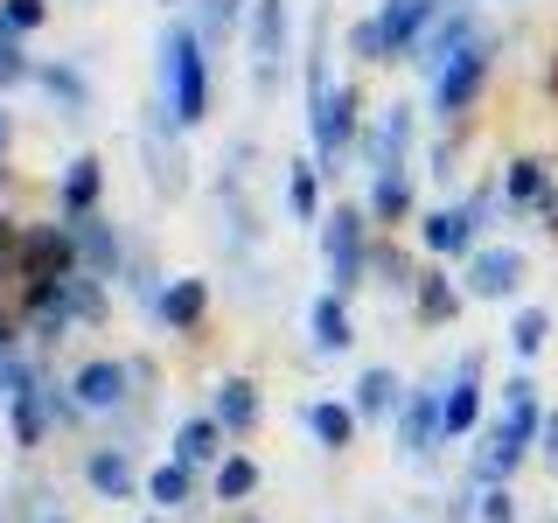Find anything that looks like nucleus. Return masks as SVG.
<instances>
[{"instance_id":"obj_31","label":"nucleus","mask_w":558,"mask_h":523,"mask_svg":"<svg viewBox=\"0 0 558 523\" xmlns=\"http://www.w3.org/2000/svg\"><path fill=\"white\" fill-rule=\"evenodd\" d=\"M189 496H196V467H189V461L168 453L161 467H147V502H154V510H189Z\"/></svg>"},{"instance_id":"obj_17","label":"nucleus","mask_w":558,"mask_h":523,"mask_svg":"<svg viewBox=\"0 0 558 523\" xmlns=\"http://www.w3.org/2000/svg\"><path fill=\"white\" fill-rule=\"evenodd\" d=\"M35 92H43V98H49V112L70 119V126L92 112V77H84V63H77V57H35Z\"/></svg>"},{"instance_id":"obj_6","label":"nucleus","mask_w":558,"mask_h":523,"mask_svg":"<svg viewBox=\"0 0 558 523\" xmlns=\"http://www.w3.org/2000/svg\"><path fill=\"white\" fill-rule=\"evenodd\" d=\"M244 49H252V98H279L293 63V0H252Z\"/></svg>"},{"instance_id":"obj_13","label":"nucleus","mask_w":558,"mask_h":523,"mask_svg":"<svg viewBox=\"0 0 558 523\" xmlns=\"http://www.w3.org/2000/svg\"><path fill=\"white\" fill-rule=\"evenodd\" d=\"M418 244H426V258H453V266H461V258L482 244V217L468 209V196H440L426 217H418Z\"/></svg>"},{"instance_id":"obj_44","label":"nucleus","mask_w":558,"mask_h":523,"mask_svg":"<svg viewBox=\"0 0 558 523\" xmlns=\"http://www.w3.org/2000/svg\"><path fill=\"white\" fill-rule=\"evenodd\" d=\"M244 523H266V516H244Z\"/></svg>"},{"instance_id":"obj_45","label":"nucleus","mask_w":558,"mask_h":523,"mask_svg":"<svg viewBox=\"0 0 558 523\" xmlns=\"http://www.w3.org/2000/svg\"><path fill=\"white\" fill-rule=\"evenodd\" d=\"M140 523H154V516H140Z\"/></svg>"},{"instance_id":"obj_12","label":"nucleus","mask_w":558,"mask_h":523,"mask_svg":"<svg viewBox=\"0 0 558 523\" xmlns=\"http://www.w3.org/2000/svg\"><path fill=\"white\" fill-rule=\"evenodd\" d=\"M523 272H531V266H523L517 244H488V238L461 258V287H468V301H517V293H523Z\"/></svg>"},{"instance_id":"obj_2","label":"nucleus","mask_w":558,"mask_h":523,"mask_svg":"<svg viewBox=\"0 0 558 523\" xmlns=\"http://www.w3.org/2000/svg\"><path fill=\"white\" fill-rule=\"evenodd\" d=\"M154 84H161V105L182 133H196L209 119V49L189 14H168L161 42H154Z\"/></svg>"},{"instance_id":"obj_11","label":"nucleus","mask_w":558,"mask_h":523,"mask_svg":"<svg viewBox=\"0 0 558 523\" xmlns=\"http://www.w3.org/2000/svg\"><path fill=\"white\" fill-rule=\"evenodd\" d=\"M140 154H147V182L161 196H189V154H182V126L168 119V105L154 98L140 119Z\"/></svg>"},{"instance_id":"obj_14","label":"nucleus","mask_w":558,"mask_h":523,"mask_svg":"<svg viewBox=\"0 0 558 523\" xmlns=\"http://www.w3.org/2000/svg\"><path fill=\"white\" fill-rule=\"evenodd\" d=\"M133 356H92V363H77L70 370V391H77V405L84 418L92 412H126L133 405Z\"/></svg>"},{"instance_id":"obj_36","label":"nucleus","mask_w":558,"mask_h":523,"mask_svg":"<svg viewBox=\"0 0 558 523\" xmlns=\"http://www.w3.org/2000/svg\"><path fill=\"white\" fill-rule=\"evenodd\" d=\"M35 84V57H28V35L8 28V14H0V92H22Z\"/></svg>"},{"instance_id":"obj_29","label":"nucleus","mask_w":558,"mask_h":523,"mask_svg":"<svg viewBox=\"0 0 558 523\" xmlns=\"http://www.w3.org/2000/svg\"><path fill=\"white\" fill-rule=\"evenodd\" d=\"M223 440H231V433L217 426V418L209 412H189L182 426H174V461H189V467H209V461H223Z\"/></svg>"},{"instance_id":"obj_42","label":"nucleus","mask_w":558,"mask_h":523,"mask_svg":"<svg viewBox=\"0 0 558 523\" xmlns=\"http://www.w3.org/2000/svg\"><path fill=\"white\" fill-rule=\"evenodd\" d=\"M8 147H14V119L0 112V168H8Z\"/></svg>"},{"instance_id":"obj_3","label":"nucleus","mask_w":558,"mask_h":523,"mask_svg":"<svg viewBox=\"0 0 558 523\" xmlns=\"http://www.w3.org/2000/svg\"><path fill=\"white\" fill-rule=\"evenodd\" d=\"M356 139H363V84L356 77H336L322 98L307 105V154L322 161L328 182H336L342 161L356 154Z\"/></svg>"},{"instance_id":"obj_21","label":"nucleus","mask_w":558,"mask_h":523,"mask_svg":"<svg viewBox=\"0 0 558 523\" xmlns=\"http://www.w3.org/2000/svg\"><path fill=\"white\" fill-rule=\"evenodd\" d=\"M105 209V161L98 154H70L63 174H57V217H98Z\"/></svg>"},{"instance_id":"obj_18","label":"nucleus","mask_w":558,"mask_h":523,"mask_svg":"<svg viewBox=\"0 0 558 523\" xmlns=\"http://www.w3.org/2000/svg\"><path fill=\"white\" fill-rule=\"evenodd\" d=\"M433 14H440V0H377V35H384V57L391 63H412L418 35L433 28Z\"/></svg>"},{"instance_id":"obj_35","label":"nucleus","mask_w":558,"mask_h":523,"mask_svg":"<svg viewBox=\"0 0 558 523\" xmlns=\"http://www.w3.org/2000/svg\"><path fill=\"white\" fill-rule=\"evenodd\" d=\"M371 272H377V287L391 293V301H412L418 272H412V258L398 252V244H371Z\"/></svg>"},{"instance_id":"obj_39","label":"nucleus","mask_w":558,"mask_h":523,"mask_svg":"<svg viewBox=\"0 0 558 523\" xmlns=\"http://www.w3.org/2000/svg\"><path fill=\"white\" fill-rule=\"evenodd\" d=\"M475 523H517V496H510V482L475 488Z\"/></svg>"},{"instance_id":"obj_20","label":"nucleus","mask_w":558,"mask_h":523,"mask_svg":"<svg viewBox=\"0 0 558 523\" xmlns=\"http://www.w3.org/2000/svg\"><path fill=\"white\" fill-rule=\"evenodd\" d=\"M363 209H371L377 231L418 223V182H412V168H377V174H371V188H363Z\"/></svg>"},{"instance_id":"obj_16","label":"nucleus","mask_w":558,"mask_h":523,"mask_svg":"<svg viewBox=\"0 0 558 523\" xmlns=\"http://www.w3.org/2000/svg\"><path fill=\"white\" fill-rule=\"evenodd\" d=\"M482 370H488L482 349H461V356H453V370H447V440L482 433Z\"/></svg>"},{"instance_id":"obj_37","label":"nucleus","mask_w":558,"mask_h":523,"mask_svg":"<svg viewBox=\"0 0 558 523\" xmlns=\"http://www.w3.org/2000/svg\"><path fill=\"white\" fill-rule=\"evenodd\" d=\"M426 174H433L440 188H453V182H461V126H447V133L426 147Z\"/></svg>"},{"instance_id":"obj_5","label":"nucleus","mask_w":558,"mask_h":523,"mask_svg":"<svg viewBox=\"0 0 558 523\" xmlns=\"http://www.w3.org/2000/svg\"><path fill=\"white\" fill-rule=\"evenodd\" d=\"M496 57H502V35L482 28L475 42H468L461 57L440 70V77H433V119H440V126H468V119H475L488 77H496Z\"/></svg>"},{"instance_id":"obj_43","label":"nucleus","mask_w":558,"mask_h":523,"mask_svg":"<svg viewBox=\"0 0 558 523\" xmlns=\"http://www.w3.org/2000/svg\"><path fill=\"white\" fill-rule=\"evenodd\" d=\"M35 523H70L63 510H49V502H43V510H35Z\"/></svg>"},{"instance_id":"obj_8","label":"nucleus","mask_w":558,"mask_h":523,"mask_svg":"<svg viewBox=\"0 0 558 523\" xmlns=\"http://www.w3.org/2000/svg\"><path fill=\"white\" fill-rule=\"evenodd\" d=\"M502 203H510V217H531L545 238H558V168L545 154H517V161H502Z\"/></svg>"},{"instance_id":"obj_32","label":"nucleus","mask_w":558,"mask_h":523,"mask_svg":"<svg viewBox=\"0 0 558 523\" xmlns=\"http://www.w3.org/2000/svg\"><path fill=\"white\" fill-rule=\"evenodd\" d=\"M551 342V307H517L510 314V356L517 363H537Z\"/></svg>"},{"instance_id":"obj_33","label":"nucleus","mask_w":558,"mask_h":523,"mask_svg":"<svg viewBox=\"0 0 558 523\" xmlns=\"http://www.w3.org/2000/svg\"><path fill=\"white\" fill-rule=\"evenodd\" d=\"M328 84H336V77H328V14H314V22H307V49H301V92H307V105L322 98Z\"/></svg>"},{"instance_id":"obj_26","label":"nucleus","mask_w":558,"mask_h":523,"mask_svg":"<svg viewBox=\"0 0 558 523\" xmlns=\"http://www.w3.org/2000/svg\"><path fill=\"white\" fill-rule=\"evenodd\" d=\"M307 349L314 356H349V349H356V321H349L342 293H322V301L307 307Z\"/></svg>"},{"instance_id":"obj_28","label":"nucleus","mask_w":558,"mask_h":523,"mask_svg":"<svg viewBox=\"0 0 558 523\" xmlns=\"http://www.w3.org/2000/svg\"><path fill=\"white\" fill-rule=\"evenodd\" d=\"M209 418H217L231 440H244V433L258 426V384L252 377H217L209 384Z\"/></svg>"},{"instance_id":"obj_27","label":"nucleus","mask_w":558,"mask_h":523,"mask_svg":"<svg viewBox=\"0 0 558 523\" xmlns=\"http://www.w3.org/2000/svg\"><path fill=\"white\" fill-rule=\"evenodd\" d=\"M412 384L391 370V363H371V370L356 377V391H349V405H356V418H371V426H384V418H398V405H405Z\"/></svg>"},{"instance_id":"obj_22","label":"nucleus","mask_w":558,"mask_h":523,"mask_svg":"<svg viewBox=\"0 0 558 523\" xmlns=\"http://www.w3.org/2000/svg\"><path fill=\"white\" fill-rule=\"evenodd\" d=\"M154 321H161L168 336L196 342V336H203V321H209V279H168L161 301H154Z\"/></svg>"},{"instance_id":"obj_15","label":"nucleus","mask_w":558,"mask_h":523,"mask_svg":"<svg viewBox=\"0 0 558 523\" xmlns=\"http://www.w3.org/2000/svg\"><path fill=\"white\" fill-rule=\"evenodd\" d=\"M84 488H92L98 502H126V496H147V475H140L133 447L98 440V447H84Z\"/></svg>"},{"instance_id":"obj_46","label":"nucleus","mask_w":558,"mask_h":523,"mask_svg":"<svg viewBox=\"0 0 558 523\" xmlns=\"http://www.w3.org/2000/svg\"><path fill=\"white\" fill-rule=\"evenodd\" d=\"M551 84H558V70H551Z\"/></svg>"},{"instance_id":"obj_4","label":"nucleus","mask_w":558,"mask_h":523,"mask_svg":"<svg viewBox=\"0 0 558 523\" xmlns=\"http://www.w3.org/2000/svg\"><path fill=\"white\" fill-rule=\"evenodd\" d=\"M322 279H328V293H356V287H371V209H356V203H336L322 223Z\"/></svg>"},{"instance_id":"obj_1","label":"nucleus","mask_w":558,"mask_h":523,"mask_svg":"<svg viewBox=\"0 0 558 523\" xmlns=\"http://www.w3.org/2000/svg\"><path fill=\"white\" fill-rule=\"evenodd\" d=\"M537 433H545V405H537V384L531 377H502V412L482 426V447L468 461V482L488 488V482H510L523 461L537 453Z\"/></svg>"},{"instance_id":"obj_25","label":"nucleus","mask_w":558,"mask_h":523,"mask_svg":"<svg viewBox=\"0 0 558 523\" xmlns=\"http://www.w3.org/2000/svg\"><path fill=\"white\" fill-rule=\"evenodd\" d=\"M301 426L314 433V447H322V453H349L363 418H356L349 398H307V405H301Z\"/></svg>"},{"instance_id":"obj_19","label":"nucleus","mask_w":558,"mask_h":523,"mask_svg":"<svg viewBox=\"0 0 558 523\" xmlns=\"http://www.w3.org/2000/svg\"><path fill=\"white\" fill-rule=\"evenodd\" d=\"M77 258H84V272H98L105 287H112V279L126 272V258H133V238L119 231L105 209L98 217H77Z\"/></svg>"},{"instance_id":"obj_24","label":"nucleus","mask_w":558,"mask_h":523,"mask_svg":"<svg viewBox=\"0 0 558 523\" xmlns=\"http://www.w3.org/2000/svg\"><path fill=\"white\" fill-rule=\"evenodd\" d=\"M322 182H328V174H322V161H314V154H301V161L279 168V203H287L293 223H322V217H328Z\"/></svg>"},{"instance_id":"obj_47","label":"nucleus","mask_w":558,"mask_h":523,"mask_svg":"<svg viewBox=\"0 0 558 523\" xmlns=\"http://www.w3.org/2000/svg\"><path fill=\"white\" fill-rule=\"evenodd\" d=\"M0 523H8V516H0Z\"/></svg>"},{"instance_id":"obj_9","label":"nucleus","mask_w":558,"mask_h":523,"mask_svg":"<svg viewBox=\"0 0 558 523\" xmlns=\"http://www.w3.org/2000/svg\"><path fill=\"white\" fill-rule=\"evenodd\" d=\"M412 154H418V105H405V98L377 105L371 126H363V139H356L363 174H377V168H412Z\"/></svg>"},{"instance_id":"obj_10","label":"nucleus","mask_w":558,"mask_h":523,"mask_svg":"<svg viewBox=\"0 0 558 523\" xmlns=\"http://www.w3.org/2000/svg\"><path fill=\"white\" fill-rule=\"evenodd\" d=\"M475 35H482V8H475V0H440L433 28L418 35V49H412V70L433 84V77H440V70H447L453 57H461L468 42H475Z\"/></svg>"},{"instance_id":"obj_34","label":"nucleus","mask_w":558,"mask_h":523,"mask_svg":"<svg viewBox=\"0 0 558 523\" xmlns=\"http://www.w3.org/2000/svg\"><path fill=\"white\" fill-rule=\"evenodd\" d=\"M258 482H266V467H258L252 453H223L217 461V502H252Z\"/></svg>"},{"instance_id":"obj_7","label":"nucleus","mask_w":558,"mask_h":523,"mask_svg":"<svg viewBox=\"0 0 558 523\" xmlns=\"http://www.w3.org/2000/svg\"><path fill=\"white\" fill-rule=\"evenodd\" d=\"M447 447V377H418L398 405V453L412 467H426Z\"/></svg>"},{"instance_id":"obj_38","label":"nucleus","mask_w":558,"mask_h":523,"mask_svg":"<svg viewBox=\"0 0 558 523\" xmlns=\"http://www.w3.org/2000/svg\"><path fill=\"white\" fill-rule=\"evenodd\" d=\"M349 57H356L363 70H384L391 57H384V35H377V22L363 14V22H349Z\"/></svg>"},{"instance_id":"obj_40","label":"nucleus","mask_w":558,"mask_h":523,"mask_svg":"<svg viewBox=\"0 0 558 523\" xmlns=\"http://www.w3.org/2000/svg\"><path fill=\"white\" fill-rule=\"evenodd\" d=\"M0 14H8L14 35H35V28L49 22V0H0Z\"/></svg>"},{"instance_id":"obj_30","label":"nucleus","mask_w":558,"mask_h":523,"mask_svg":"<svg viewBox=\"0 0 558 523\" xmlns=\"http://www.w3.org/2000/svg\"><path fill=\"white\" fill-rule=\"evenodd\" d=\"M189 22H196L203 49H223L244 22H252V0H189Z\"/></svg>"},{"instance_id":"obj_48","label":"nucleus","mask_w":558,"mask_h":523,"mask_svg":"<svg viewBox=\"0 0 558 523\" xmlns=\"http://www.w3.org/2000/svg\"><path fill=\"white\" fill-rule=\"evenodd\" d=\"M551 523H558V516H551Z\"/></svg>"},{"instance_id":"obj_41","label":"nucleus","mask_w":558,"mask_h":523,"mask_svg":"<svg viewBox=\"0 0 558 523\" xmlns=\"http://www.w3.org/2000/svg\"><path fill=\"white\" fill-rule=\"evenodd\" d=\"M537 461L558 475V405H545V433H537Z\"/></svg>"},{"instance_id":"obj_23","label":"nucleus","mask_w":558,"mask_h":523,"mask_svg":"<svg viewBox=\"0 0 558 523\" xmlns=\"http://www.w3.org/2000/svg\"><path fill=\"white\" fill-rule=\"evenodd\" d=\"M468 307V287L461 279H447V266H426L412 287V321L418 328H453V314Z\"/></svg>"}]
</instances>
